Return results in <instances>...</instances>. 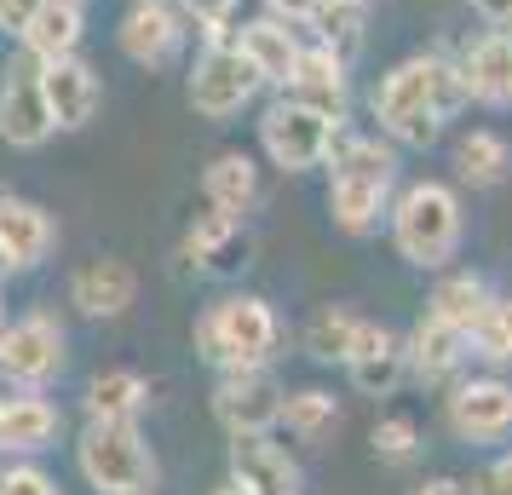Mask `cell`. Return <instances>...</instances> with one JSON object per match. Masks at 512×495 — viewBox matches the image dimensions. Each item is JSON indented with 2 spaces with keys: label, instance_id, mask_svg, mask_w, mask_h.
Listing matches in <instances>:
<instances>
[{
  "label": "cell",
  "instance_id": "obj_28",
  "mask_svg": "<svg viewBox=\"0 0 512 495\" xmlns=\"http://www.w3.org/2000/svg\"><path fill=\"white\" fill-rule=\"evenodd\" d=\"M489 306H495V294H489V283L478 271H449V277L432 288V300H426L432 317H443L449 329H461V334H472V323H478Z\"/></svg>",
  "mask_w": 512,
  "mask_h": 495
},
{
  "label": "cell",
  "instance_id": "obj_30",
  "mask_svg": "<svg viewBox=\"0 0 512 495\" xmlns=\"http://www.w3.org/2000/svg\"><path fill=\"white\" fill-rule=\"evenodd\" d=\"M311 29H317L323 47H334L351 64L363 52V35H369V0H323L311 12Z\"/></svg>",
  "mask_w": 512,
  "mask_h": 495
},
{
  "label": "cell",
  "instance_id": "obj_6",
  "mask_svg": "<svg viewBox=\"0 0 512 495\" xmlns=\"http://www.w3.org/2000/svg\"><path fill=\"white\" fill-rule=\"evenodd\" d=\"M334 139H340V121L300 104V98H288V93H277L265 104V116H259V150H265V162L277 167V173H311V167H323Z\"/></svg>",
  "mask_w": 512,
  "mask_h": 495
},
{
  "label": "cell",
  "instance_id": "obj_1",
  "mask_svg": "<svg viewBox=\"0 0 512 495\" xmlns=\"http://www.w3.org/2000/svg\"><path fill=\"white\" fill-rule=\"evenodd\" d=\"M461 104H466L461 70H455V58H438V52H415V58L392 64L369 98L374 121H380V139H392L397 150L438 144L443 121L455 116Z\"/></svg>",
  "mask_w": 512,
  "mask_h": 495
},
{
  "label": "cell",
  "instance_id": "obj_20",
  "mask_svg": "<svg viewBox=\"0 0 512 495\" xmlns=\"http://www.w3.org/2000/svg\"><path fill=\"white\" fill-rule=\"evenodd\" d=\"M0 248H6V260L12 271H35V265H47V254L58 248V219H52L41 202H24V196H0Z\"/></svg>",
  "mask_w": 512,
  "mask_h": 495
},
{
  "label": "cell",
  "instance_id": "obj_26",
  "mask_svg": "<svg viewBox=\"0 0 512 495\" xmlns=\"http://www.w3.org/2000/svg\"><path fill=\"white\" fill-rule=\"evenodd\" d=\"M507 173H512V144L495 127H472V133L455 139V179L461 185L495 190V185H507Z\"/></svg>",
  "mask_w": 512,
  "mask_h": 495
},
{
  "label": "cell",
  "instance_id": "obj_38",
  "mask_svg": "<svg viewBox=\"0 0 512 495\" xmlns=\"http://www.w3.org/2000/svg\"><path fill=\"white\" fill-rule=\"evenodd\" d=\"M489 29H512V0H466Z\"/></svg>",
  "mask_w": 512,
  "mask_h": 495
},
{
  "label": "cell",
  "instance_id": "obj_18",
  "mask_svg": "<svg viewBox=\"0 0 512 495\" xmlns=\"http://www.w3.org/2000/svg\"><path fill=\"white\" fill-rule=\"evenodd\" d=\"M351 64L340 58L334 47H323V41H305L300 64H294V81L282 87L288 98H300V104H311V110H323V116L346 121V104H351Z\"/></svg>",
  "mask_w": 512,
  "mask_h": 495
},
{
  "label": "cell",
  "instance_id": "obj_25",
  "mask_svg": "<svg viewBox=\"0 0 512 495\" xmlns=\"http://www.w3.org/2000/svg\"><path fill=\"white\" fill-rule=\"evenodd\" d=\"M81 35H87V12H81V0H47V6L29 18V29L18 35V47H24L29 58L52 64V58L81 52Z\"/></svg>",
  "mask_w": 512,
  "mask_h": 495
},
{
  "label": "cell",
  "instance_id": "obj_42",
  "mask_svg": "<svg viewBox=\"0 0 512 495\" xmlns=\"http://www.w3.org/2000/svg\"><path fill=\"white\" fill-rule=\"evenodd\" d=\"M501 323H507V334H512V300H501Z\"/></svg>",
  "mask_w": 512,
  "mask_h": 495
},
{
  "label": "cell",
  "instance_id": "obj_35",
  "mask_svg": "<svg viewBox=\"0 0 512 495\" xmlns=\"http://www.w3.org/2000/svg\"><path fill=\"white\" fill-rule=\"evenodd\" d=\"M466 495H512V449L507 455H495V461L466 484Z\"/></svg>",
  "mask_w": 512,
  "mask_h": 495
},
{
  "label": "cell",
  "instance_id": "obj_15",
  "mask_svg": "<svg viewBox=\"0 0 512 495\" xmlns=\"http://www.w3.org/2000/svg\"><path fill=\"white\" fill-rule=\"evenodd\" d=\"M231 484H242L248 495H300L305 472L271 432H248L231 438Z\"/></svg>",
  "mask_w": 512,
  "mask_h": 495
},
{
  "label": "cell",
  "instance_id": "obj_36",
  "mask_svg": "<svg viewBox=\"0 0 512 495\" xmlns=\"http://www.w3.org/2000/svg\"><path fill=\"white\" fill-rule=\"evenodd\" d=\"M41 6H47V0H0V35H12V41H18Z\"/></svg>",
  "mask_w": 512,
  "mask_h": 495
},
{
  "label": "cell",
  "instance_id": "obj_16",
  "mask_svg": "<svg viewBox=\"0 0 512 495\" xmlns=\"http://www.w3.org/2000/svg\"><path fill=\"white\" fill-rule=\"evenodd\" d=\"M133 300H139V277H133V265L127 260H87L70 271V306L81 311V317H93V323H116V317H127L133 311Z\"/></svg>",
  "mask_w": 512,
  "mask_h": 495
},
{
  "label": "cell",
  "instance_id": "obj_27",
  "mask_svg": "<svg viewBox=\"0 0 512 495\" xmlns=\"http://www.w3.org/2000/svg\"><path fill=\"white\" fill-rule=\"evenodd\" d=\"M150 409V380L139 369H104L87 386V421H139Z\"/></svg>",
  "mask_w": 512,
  "mask_h": 495
},
{
  "label": "cell",
  "instance_id": "obj_34",
  "mask_svg": "<svg viewBox=\"0 0 512 495\" xmlns=\"http://www.w3.org/2000/svg\"><path fill=\"white\" fill-rule=\"evenodd\" d=\"M173 6L185 12V24L202 29V41H225V35L236 29L231 18H236V6H242V0H173Z\"/></svg>",
  "mask_w": 512,
  "mask_h": 495
},
{
  "label": "cell",
  "instance_id": "obj_14",
  "mask_svg": "<svg viewBox=\"0 0 512 495\" xmlns=\"http://www.w3.org/2000/svg\"><path fill=\"white\" fill-rule=\"evenodd\" d=\"M351 375V386L363 392V398H392L403 375H409V357H403V334H392L386 323H357V340H351L346 363H340Z\"/></svg>",
  "mask_w": 512,
  "mask_h": 495
},
{
  "label": "cell",
  "instance_id": "obj_31",
  "mask_svg": "<svg viewBox=\"0 0 512 495\" xmlns=\"http://www.w3.org/2000/svg\"><path fill=\"white\" fill-rule=\"evenodd\" d=\"M357 311H346V306H323L311 323H305V352L317 357V363H346V352H351V340H357Z\"/></svg>",
  "mask_w": 512,
  "mask_h": 495
},
{
  "label": "cell",
  "instance_id": "obj_7",
  "mask_svg": "<svg viewBox=\"0 0 512 495\" xmlns=\"http://www.w3.org/2000/svg\"><path fill=\"white\" fill-rule=\"evenodd\" d=\"M64 363H70V340H64L52 311L6 317V329H0V386L47 392V386H58Z\"/></svg>",
  "mask_w": 512,
  "mask_h": 495
},
{
  "label": "cell",
  "instance_id": "obj_2",
  "mask_svg": "<svg viewBox=\"0 0 512 495\" xmlns=\"http://www.w3.org/2000/svg\"><path fill=\"white\" fill-rule=\"evenodd\" d=\"M328 219L346 236H369L397 196V144L380 133H340L328 150Z\"/></svg>",
  "mask_w": 512,
  "mask_h": 495
},
{
  "label": "cell",
  "instance_id": "obj_29",
  "mask_svg": "<svg viewBox=\"0 0 512 495\" xmlns=\"http://www.w3.org/2000/svg\"><path fill=\"white\" fill-rule=\"evenodd\" d=\"M277 426H288L300 444H323L328 432L340 426V403H334V392H323V386H305V392H282V415Z\"/></svg>",
  "mask_w": 512,
  "mask_h": 495
},
{
  "label": "cell",
  "instance_id": "obj_10",
  "mask_svg": "<svg viewBox=\"0 0 512 495\" xmlns=\"http://www.w3.org/2000/svg\"><path fill=\"white\" fill-rule=\"evenodd\" d=\"M443 421L461 444H501L512 438V380L472 375L443 398Z\"/></svg>",
  "mask_w": 512,
  "mask_h": 495
},
{
  "label": "cell",
  "instance_id": "obj_8",
  "mask_svg": "<svg viewBox=\"0 0 512 495\" xmlns=\"http://www.w3.org/2000/svg\"><path fill=\"white\" fill-rule=\"evenodd\" d=\"M259 93H265V81H259V70L242 58L236 29L225 35V41H202L196 64H190V81H185V98H190L196 116L231 121V116H242Z\"/></svg>",
  "mask_w": 512,
  "mask_h": 495
},
{
  "label": "cell",
  "instance_id": "obj_17",
  "mask_svg": "<svg viewBox=\"0 0 512 495\" xmlns=\"http://www.w3.org/2000/svg\"><path fill=\"white\" fill-rule=\"evenodd\" d=\"M455 70H461L466 104L512 110V29H484V35L455 58Z\"/></svg>",
  "mask_w": 512,
  "mask_h": 495
},
{
  "label": "cell",
  "instance_id": "obj_12",
  "mask_svg": "<svg viewBox=\"0 0 512 495\" xmlns=\"http://www.w3.org/2000/svg\"><path fill=\"white\" fill-rule=\"evenodd\" d=\"M282 415V386L271 369H231L213 386V421L225 426V438L271 432Z\"/></svg>",
  "mask_w": 512,
  "mask_h": 495
},
{
  "label": "cell",
  "instance_id": "obj_40",
  "mask_svg": "<svg viewBox=\"0 0 512 495\" xmlns=\"http://www.w3.org/2000/svg\"><path fill=\"white\" fill-rule=\"evenodd\" d=\"M213 495H248V490H242V484H231V478H225V484H219V490H213Z\"/></svg>",
  "mask_w": 512,
  "mask_h": 495
},
{
  "label": "cell",
  "instance_id": "obj_3",
  "mask_svg": "<svg viewBox=\"0 0 512 495\" xmlns=\"http://www.w3.org/2000/svg\"><path fill=\"white\" fill-rule=\"evenodd\" d=\"M386 225H392V248L415 271H443L466 242L461 196H455V185H443V179L403 185L392 196V208H386Z\"/></svg>",
  "mask_w": 512,
  "mask_h": 495
},
{
  "label": "cell",
  "instance_id": "obj_4",
  "mask_svg": "<svg viewBox=\"0 0 512 495\" xmlns=\"http://www.w3.org/2000/svg\"><path fill=\"white\" fill-rule=\"evenodd\" d=\"M277 346H282V323L271 311V300H259V294H225V300H213L196 317V352L219 375H231V369H271Z\"/></svg>",
  "mask_w": 512,
  "mask_h": 495
},
{
  "label": "cell",
  "instance_id": "obj_23",
  "mask_svg": "<svg viewBox=\"0 0 512 495\" xmlns=\"http://www.w3.org/2000/svg\"><path fill=\"white\" fill-rule=\"evenodd\" d=\"M64 432V409L47 392H18L0 403V455H41L58 444Z\"/></svg>",
  "mask_w": 512,
  "mask_h": 495
},
{
  "label": "cell",
  "instance_id": "obj_5",
  "mask_svg": "<svg viewBox=\"0 0 512 495\" xmlns=\"http://www.w3.org/2000/svg\"><path fill=\"white\" fill-rule=\"evenodd\" d=\"M75 472L98 495H144L156 484V455L139 421H87L75 438Z\"/></svg>",
  "mask_w": 512,
  "mask_h": 495
},
{
  "label": "cell",
  "instance_id": "obj_19",
  "mask_svg": "<svg viewBox=\"0 0 512 495\" xmlns=\"http://www.w3.org/2000/svg\"><path fill=\"white\" fill-rule=\"evenodd\" d=\"M248 254H254V236H248V225L231 219V213L208 208L185 231V260L196 265L202 277H236V271L248 265Z\"/></svg>",
  "mask_w": 512,
  "mask_h": 495
},
{
  "label": "cell",
  "instance_id": "obj_41",
  "mask_svg": "<svg viewBox=\"0 0 512 495\" xmlns=\"http://www.w3.org/2000/svg\"><path fill=\"white\" fill-rule=\"evenodd\" d=\"M6 277H12V260H6V248H0V283H6Z\"/></svg>",
  "mask_w": 512,
  "mask_h": 495
},
{
  "label": "cell",
  "instance_id": "obj_32",
  "mask_svg": "<svg viewBox=\"0 0 512 495\" xmlns=\"http://www.w3.org/2000/svg\"><path fill=\"white\" fill-rule=\"evenodd\" d=\"M369 444H374V455H380L386 467H409V461L420 455V426L409 421V415H386V421L374 426Z\"/></svg>",
  "mask_w": 512,
  "mask_h": 495
},
{
  "label": "cell",
  "instance_id": "obj_22",
  "mask_svg": "<svg viewBox=\"0 0 512 495\" xmlns=\"http://www.w3.org/2000/svg\"><path fill=\"white\" fill-rule=\"evenodd\" d=\"M403 357H409V375H415L420 386H443V380H455L466 369L472 346H466L461 329H449L443 317L426 311L415 329H409V340H403Z\"/></svg>",
  "mask_w": 512,
  "mask_h": 495
},
{
  "label": "cell",
  "instance_id": "obj_33",
  "mask_svg": "<svg viewBox=\"0 0 512 495\" xmlns=\"http://www.w3.org/2000/svg\"><path fill=\"white\" fill-rule=\"evenodd\" d=\"M0 495H64V490H58V478L35 455H12L0 467Z\"/></svg>",
  "mask_w": 512,
  "mask_h": 495
},
{
  "label": "cell",
  "instance_id": "obj_37",
  "mask_svg": "<svg viewBox=\"0 0 512 495\" xmlns=\"http://www.w3.org/2000/svg\"><path fill=\"white\" fill-rule=\"evenodd\" d=\"M323 0H265V12L282 18V24H311V12H317Z\"/></svg>",
  "mask_w": 512,
  "mask_h": 495
},
{
  "label": "cell",
  "instance_id": "obj_9",
  "mask_svg": "<svg viewBox=\"0 0 512 495\" xmlns=\"http://www.w3.org/2000/svg\"><path fill=\"white\" fill-rule=\"evenodd\" d=\"M0 139L12 150H41L52 139L47 93H41V58H29L24 47L6 58L0 70Z\"/></svg>",
  "mask_w": 512,
  "mask_h": 495
},
{
  "label": "cell",
  "instance_id": "obj_43",
  "mask_svg": "<svg viewBox=\"0 0 512 495\" xmlns=\"http://www.w3.org/2000/svg\"><path fill=\"white\" fill-rule=\"evenodd\" d=\"M0 329H6V306H0Z\"/></svg>",
  "mask_w": 512,
  "mask_h": 495
},
{
  "label": "cell",
  "instance_id": "obj_24",
  "mask_svg": "<svg viewBox=\"0 0 512 495\" xmlns=\"http://www.w3.org/2000/svg\"><path fill=\"white\" fill-rule=\"evenodd\" d=\"M202 196H208L213 213L248 219V208L259 202V162L248 150H219V156L202 167Z\"/></svg>",
  "mask_w": 512,
  "mask_h": 495
},
{
  "label": "cell",
  "instance_id": "obj_21",
  "mask_svg": "<svg viewBox=\"0 0 512 495\" xmlns=\"http://www.w3.org/2000/svg\"><path fill=\"white\" fill-rule=\"evenodd\" d=\"M236 47H242V58L259 70V81L265 87H288L294 81V64H300V52H305V41H300V24H282V18H248V24L236 29Z\"/></svg>",
  "mask_w": 512,
  "mask_h": 495
},
{
  "label": "cell",
  "instance_id": "obj_11",
  "mask_svg": "<svg viewBox=\"0 0 512 495\" xmlns=\"http://www.w3.org/2000/svg\"><path fill=\"white\" fill-rule=\"evenodd\" d=\"M185 12L173 0H133L116 24V47L139 64V70H167L185 52Z\"/></svg>",
  "mask_w": 512,
  "mask_h": 495
},
{
  "label": "cell",
  "instance_id": "obj_13",
  "mask_svg": "<svg viewBox=\"0 0 512 495\" xmlns=\"http://www.w3.org/2000/svg\"><path fill=\"white\" fill-rule=\"evenodd\" d=\"M41 93H47L52 133H81V127L98 116V104H104V87H98L93 64H87L81 52L41 64Z\"/></svg>",
  "mask_w": 512,
  "mask_h": 495
},
{
  "label": "cell",
  "instance_id": "obj_39",
  "mask_svg": "<svg viewBox=\"0 0 512 495\" xmlns=\"http://www.w3.org/2000/svg\"><path fill=\"white\" fill-rule=\"evenodd\" d=\"M409 495H466V484H455V478H420Z\"/></svg>",
  "mask_w": 512,
  "mask_h": 495
},
{
  "label": "cell",
  "instance_id": "obj_44",
  "mask_svg": "<svg viewBox=\"0 0 512 495\" xmlns=\"http://www.w3.org/2000/svg\"><path fill=\"white\" fill-rule=\"evenodd\" d=\"M0 403H6V398H0Z\"/></svg>",
  "mask_w": 512,
  "mask_h": 495
}]
</instances>
